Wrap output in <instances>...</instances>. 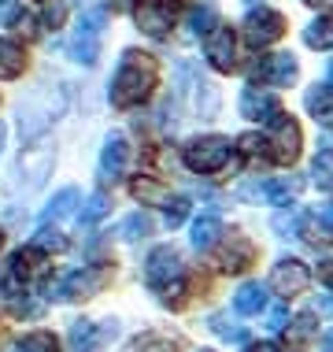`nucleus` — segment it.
<instances>
[{
  "label": "nucleus",
  "instance_id": "f257e3e1",
  "mask_svg": "<svg viewBox=\"0 0 333 352\" xmlns=\"http://www.w3.org/2000/svg\"><path fill=\"white\" fill-rule=\"evenodd\" d=\"M156 78H159V67L148 52H137L130 49L122 56L119 71L111 74V85H108V97L115 108H133V104L148 100L152 89H156Z\"/></svg>",
  "mask_w": 333,
  "mask_h": 352
},
{
  "label": "nucleus",
  "instance_id": "f03ea898",
  "mask_svg": "<svg viewBox=\"0 0 333 352\" xmlns=\"http://www.w3.org/2000/svg\"><path fill=\"white\" fill-rule=\"evenodd\" d=\"M63 108H67L63 89H56V85H45V89L30 93V97L19 104V130L30 138V134H37V130L49 126L52 119H60Z\"/></svg>",
  "mask_w": 333,
  "mask_h": 352
},
{
  "label": "nucleus",
  "instance_id": "7ed1b4c3",
  "mask_svg": "<svg viewBox=\"0 0 333 352\" xmlns=\"http://www.w3.org/2000/svg\"><path fill=\"white\" fill-rule=\"evenodd\" d=\"M104 26H108V8H100V4L85 8L82 19H78V26H74V37H71V60L74 63H85V67L97 63Z\"/></svg>",
  "mask_w": 333,
  "mask_h": 352
},
{
  "label": "nucleus",
  "instance_id": "20e7f679",
  "mask_svg": "<svg viewBox=\"0 0 333 352\" xmlns=\"http://www.w3.org/2000/svg\"><path fill=\"white\" fill-rule=\"evenodd\" d=\"M230 152H233L230 138H196L185 145L182 160H185L189 170H196V175H215V170H222L230 164Z\"/></svg>",
  "mask_w": 333,
  "mask_h": 352
},
{
  "label": "nucleus",
  "instance_id": "39448f33",
  "mask_svg": "<svg viewBox=\"0 0 333 352\" xmlns=\"http://www.w3.org/2000/svg\"><path fill=\"white\" fill-rule=\"evenodd\" d=\"M145 282L152 285V289H159L163 297L170 293V282L182 285V260H178V252L170 249V245L152 249L148 263H145Z\"/></svg>",
  "mask_w": 333,
  "mask_h": 352
},
{
  "label": "nucleus",
  "instance_id": "423d86ee",
  "mask_svg": "<svg viewBox=\"0 0 333 352\" xmlns=\"http://www.w3.org/2000/svg\"><path fill=\"white\" fill-rule=\"evenodd\" d=\"M241 34H244V41H249L252 49H266V45H274L285 34V19L278 12H271V8H260V12L244 15Z\"/></svg>",
  "mask_w": 333,
  "mask_h": 352
},
{
  "label": "nucleus",
  "instance_id": "0eeeda50",
  "mask_svg": "<svg viewBox=\"0 0 333 352\" xmlns=\"http://www.w3.org/2000/svg\"><path fill=\"white\" fill-rule=\"evenodd\" d=\"M178 8H182V0H141L133 19H137V26L148 37H163L170 26H174Z\"/></svg>",
  "mask_w": 333,
  "mask_h": 352
},
{
  "label": "nucleus",
  "instance_id": "6e6552de",
  "mask_svg": "<svg viewBox=\"0 0 333 352\" xmlns=\"http://www.w3.org/2000/svg\"><path fill=\"white\" fill-rule=\"evenodd\" d=\"M271 141V160L274 164H292V160L300 156V126L292 122L289 116H282L274 122V138Z\"/></svg>",
  "mask_w": 333,
  "mask_h": 352
},
{
  "label": "nucleus",
  "instance_id": "1a4fd4ad",
  "mask_svg": "<svg viewBox=\"0 0 333 352\" xmlns=\"http://www.w3.org/2000/svg\"><path fill=\"white\" fill-rule=\"evenodd\" d=\"M297 60L289 52H278V56H263V63L252 67V78L263 82V85H289L297 82Z\"/></svg>",
  "mask_w": 333,
  "mask_h": 352
},
{
  "label": "nucleus",
  "instance_id": "9d476101",
  "mask_svg": "<svg viewBox=\"0 0 333 352\" xmlns=\"http://www.w3.org/2000/svg\"><path fill=\"white\" fill-rule=\"evenodd\" d=\"M126 164H130V141L122 134H108V141L100 148V178L104 182H119Z\"/></svg>",
  "mask_w": 333,
  "mask_h": 352
},
{
  "label": "nucleus",
  "instance_id": "9b49d317",
  "mask_svg": "<svg viewBox=\"0 0 333 352\" xmlns=\"http://www.w3.org/2000/svg\"><path fill=\"white\" fill-rule=\"evenodd\" d=\"M241 116L244 119H255V122H278L285 111H282V104L274 93H263V89H244L241 93Z\"/></svg>",
  "mask_w": 333,
  "mask_h": 352
},
{
  "label": "nucleus",
  "instance_id": "f8f14e48",
  "mask_svg": "<svg viewBox=\"0 0 333 352\" xmlns=\"http://www.w3.org/2000/svg\"><path fill=\"white\" fill-rule=\"evenodd\" d=\"M52 160H56V152L49 145L23 148V156H19V175H26V186H30V189L41 186L45 175H52Z\"/></svg>",
  "mask_w": 333,
  "mask_h": 352
},
{
  "label": "nucleus",
  "instance_id": "ddd939ff",
  "mask_svg": "<svg viewBox=\"0 0 333 352\" xmlns=\"http://www.w3.org/2000/svg\"><path fill=\"white\" fill-rule=\"evenodd\" d=\"M308 282H311V271L303 267L300 260H282V263H274V271H271V285L282 293V297L303 293V289H308Z\"/></svg>",
  "mask_w": 333,
  "mask_h": 352
},
{
  "label": "nucleus",
  "instance_id": "4468645a",
  "mask_svg": "<svg viewBox=\"0 0 333 352\" xmlns=\"http://www.w3.org/2000/svg\"><path fill=\"white\" fill-rule=\"evenodd\" d=\"M104 282H108V271H104V267L74 271V274H67V278L60 282V293H56V297H63V300H71V297H93V293H100Z\"/></svg>",
  "mask_w": 333,
  "mask_h": 352
},
{
  "label": "nucleus",
  "instance_id": "2eb2a0df",
  "mask_svg": "<svg viewBox=\"0 0 333 352\" xmlns=\"http://www.w3.org/2000/svg\"><path fill=\"white\" fill-rule=\"evenodd\" d=\"M233 49H237V41H233L230 26H218V30L204 41V56L211 60L215 71H233Z\"/></svg>",
  "mask_w": 333,
  "mask_h": 352
},
{
  "label": "nucleus",
  "instance_id": "dca6fc26",
  "mask_svg": "<svg viewBox=\"0 0 333 352\" xmlns=\"http://www.w3.org/2000/svg\"><path fill=\"white\" fill-rule=\"evenodd\" d=\"M108 334H115V330H97V322L78 319L71 327V334H67V341H71V352H97L100 341L108 338Z\"/></svg>",
  "mask_w": 333,
  "mask_h": 352
},
{
  "label": "nucleus",
  "instance_id": "f3484780",
  "mask_svg": "<svg viewBox=\"0 0 333 352\" xmlns=\"http://www.w3.org/2000/svg\"><path fill=\"white\" fill-rule=\"evenodd\" d=\"M218 237H222V219H218L215 212L200 215L196 223H193V249H200V252L215 249V245H218Z\"/></svg>",
  "mask_w": 333,
  "mask_h": 352
},
{
  "label": "nucleus",
  "instance_id": "a211bd4d",
  "mask_svg": "<svg viewBox=\"0 0 333 352\" xmlns=\"http://www.w3.org/2000/svg\"><path fill=\"white\" fill-rule=\"evenodd\" d=\"M215 26H218V4L215 0H200V4H193V12H189V30L211 37Z\"/></svg>",
  "mask_w": 333,
  "mask_h": 352
},
{
  "label": "nucleus",
  "instance_id": "6ab92c4d",
  "mask_svg": "<svg viewBox=\"0 0 333 352\" xmlns=\"http://www.w3.org/2000/svg\"><path fill=\"white\" fill-rule=\"evenodd\" d=\"M233 308L241 311V316H255V311H263L266 308V289L260 282H244L241 289H237V297H233Z\"/></svg>",
  "mask_w": 333,
  "mask_h": 352
},
{
  "label": "nucleus",
  "instance_id": "aec40b11",
  "mask_svg": "<svg viewBox=\"0 0 333 352\" xmlns=\"http://www.w3.org/2000/svg\"><path fill=\"white\" fill-rule=\"evenodd\" d=\"M23 67H26V52L15 41L0 37V78H19Z\"/></svg>",
  "mask_w": 333,
  "mask_h": 352
},
{
  "label": "nucleus",
  "instance_id": "412c9836",
  "mask_svg": "<svg viewBox=\"0 0 333 352\" xmlns=\"http://www.w3.org/2000/svg\"><path fill=\"white\" fill-rule=\"evenodd\" d=\"M78 201H82V193H78V189H74V186L60 189V193H56L52 201H49V208H45V212H41L45 226H49L52 219H63V215H71V212H74V204H78Z\"/></svg>",
  "mask_w": 333,
  "mask_h": 352
},
{
  "label": "nucleus",
  "instance_id": "4be33fe9",
  "mask_svg": "<svg viewBox=\"0 0 333 352\" xmlns=\"http://www.w3.org/2000/svg\"><path fill=\"white\" fill-rule=\"evenodd\" d=\"M300 178H274V182H263V201L271 204H289L292 197L300 193Z\"/></svg>",
  "mask_w": 333,
  "mask_h": 352
},
{
  "label": "nucleus",
  "instance_id": "5701e85b",
  "mask_svg": "<svg viewBox=\"0 0 333 352\" xmlns=\"http://www.w3.org/2000/svg\"><path fill=\"white\" fill-rule=\"evenodd\" d=\"M303 41H308L311 49H333V23L330 19H315V23L303 30Z\"/></svg>",
  "mask_w": 333,
  "mask_h": 352
},
{
  "label": "nucleus",
  "instance_id": "b1692460",
  "mask_svg": "<svg viewBox=\"0 0 333 352\" xmlns=\"http://www.w3.org/2000/svg\"><path fill=\"white\" fill-rule=\"evenodd\" d=\"M119 234L126 237V241H141V237H148V234H152V219H148L145 212H133V215L122 219Z\"/></svg>",
  "mask_w": 333,
  "mask_h": 352
},
{
  "label": "nucleus",
  "instance_id": "393cba45",
  "mask_svg": "<svg viewBox=\"0 0 333 352\" xmlns=\"http://www.w3.org/2000/svg\"><path fill=\"white\" fill-rule=\"evenodd\" d=\"M330 85L326 89H311L308 93V108H311V116H315L319 122H333V97H330Z\"/></svg>",
  "mask_w": 333,
  "mask_h": 352
},
{
  "label": "nucleus",
  "instance_id": "a878e982",
  "mask_svg": "<svg viewBox=\"0 0 333 352\" xmlns=\"http://www.w3.org/2000/svg\"><path fill=\"white\" fill-rule=\"evenodd\" d=\"M133 197H137V201H152V204H167L170 197H167V189L156 182V178H137V182H133Z\"/></svg>",
  "mask_w": 333,
  "mask_h": 352
},
{
  "label": "nucleus",
  "instance_id": "bb28decb",
  "mask_svg": "<svg viewBox=\"0 0 333 352\" xmlns=\"http://www.w3.org/2000/svg\"><path fill=\"white\" fill-rule=\"evenodd\" d=\"M15 352H60V341H56L52 334H45V330H37V334H26L23 341H19Z\"/></svg>",
  "mask_w": 333,
  "mask_h": 352
},
{
  "label": "nucleus",
  "instance_id": "cd10ccee",
  "mask_svg": "<svg viewBox=\"0 0 333 352\" xmlns=\"http://www.w3.org/2000/svg\"><path fill=\"white\" fill-rule=\"evenodd\" d=\"M108 197H104V193H93L89 197V201H85V208H82V212H78V223L82 226H93V223H100V219L104 215H108Z\"/></svg>",
  "mask_w": 333,
  "mask_h": 352
},
{
  "label": "nucleus",
  "instance_id": "c85d7f7f",
  "mask_svg": "<svg viewBox=\"0 0 333 352\" xmlns=\"http://www.w3.org/2000/svg\"><path fill=\"white\" fill-rule=\"evenodd\" d=\"M311 175H315V182L322 189H333V148H322L315 156V164H311Z\"/></svg>",
  "mask_w": 333,
  "mask_h": 352
},
{
  "label": "nucleus",
  "instance_id": "c756f323",
  "mask_svg": "<svg viewBox=\"0 0 333 352\" xmlns=\"http://www.w3.org/2000/svg\"><path fill=\"white\" fill-rule=\"evenodd\" d=\"M303 230H308V237H311V241H330V237H333V226L326 223V215H322V212H308V215H303Z\"/></svg>",
  "mask_w": 333,
  "mask_h": 352
},
{
  "label": "nucleus",
  "instance_id": "7c9ffc66",
  "mask_svg": "<svg viewBox=\"0 0 333 352\" xmlns=\"http://www.w3.org/2000/svg\"><path fill=\"white\" fill-rule=\"evenodd\" d=\"M34 245H37V249H45V252H63L67 249V237L56 230V226H41L37 237H34Z\"/></svg>",
  "mask_w": 333,
  "mask_h": 352
},
{
  "label": "nucleus",
  "instance_id": "2f4dec72",
  "mask_svg": "<svg viewBox=\"0 0 333 352\" xmlns=\"http://www.w3.org/2000/svg\"><path fill=\"white\" fill-rule=\"evenodd\" d=\"M315 330H319V322H315L311 311H308V316H297V319H292V327H289V341H292V345H300V341H308Z\"/></svg>",
  "mask_w": 333,
  "mask_h": 352
},
{
  "label": "nucleus",
  "instance_id": "473e14b6",
  "mask_svg": "<svg viewBox=\"0 0 333 352\" xmlns=\"http://www.w3.org/2000/svg\"><path fill=\"white\" fill-rule=\"evenodd\" d=\"M249 260H252V245H249V241H237V249L226 252V263H222V267H226V271H244V267H249Z\"/></svg>",
  "mask_w": 333,
  "mask_h": 352
},
{
  "label": "nucleus",
  "instance_id": "72a5a7b5",
  "mask_svg": "<svg viewBox=\"0 0 333 352\" xmlns=\"http://www.w3.org/2000/svg\"><path fill=\"white\" fill-rule=\"evenodd\" d=\"M300 223H303V215H297V212H278L274 215V230H278L282 237H297Z\"/></svg>",
  "mask_w": 333,
  "mask_h": 352
},
{
  "label": "nucleus",
  "instance_id": "f704fd0d",
  "mask_svg": "<svg viewBox=\"0 0 333 352\" xmlns=\"http://www.w3.org/2000/svg\"><path fill=\"white\" fill-rule=\"evenodd\" d=\"M163 208H167V226L174 230V226H182V219H185V212H189V201H185V197H170Z\"/></svg>",
  "mask_w": 333,
  "mask_h": 352
},
{
  "label": "nucleus",
  "instance_id": "c9c22d12",
  "mask_svg": "<svg viewBox=\"0 0 333 352\" xmlns=\"http://www.w3.org/2000/svg\"><path fill=\"white\" fill-rule=\"evenodd\" d=\"M237 145H241V152H249V156H263V152H271V141H266L263 134H244V138H237Z\"/></svg>",
  "mask_w": 333,
  "mask_h": 352
},
{
  "label": "nucleus",
  "instance_id": "e433bc0d",
  "mask_svg": "<svg viewBox=\"0 0 333 352\" xmlns=\"http://www.w3.org/2000/svg\"><path fill=\"white\" fill-rule=\"evenodd\" d=\"M211 330L218 338H226V341H244V338H249L241 327H226V316H211Z\"/></svg>",
  "mask_w": 333,
  "mask_h": 352
},
{
  "label": "nucleus",
  "instance_id": "4c0bfd02",
  "mask_svg": "<svg viewBox=\"0 0 333 352\" xmlns=\"http://www.w3.org/2000/svg\"><path fill=\"white\" fill-rule=\"evenodd\" d=\"M285 322H289V304H274V308L266 311V327H271V330H285Z\"/></svg>",
  "mask_w": 333,
  "mask_h": 352
},
{
  "label": "nucleus",
  "instance_id": "58836bf2",
  "mask_svg": "<svg viewBox=\"0 0 333 352\" xmlns=\"http://www.w3.org/2000/svg\"><path fill=\"white\" fill-rule=\"evenodd\" d=\"M63 4H60V0H52V4L49 8H45V26H49V30H56V26H60L63 23Z\"/></svg>",
  "mask_w": 333,
  "mask_h": 352
},
{
  "label": "nucleus",
  "instance_id": "ea45409f",
  "mask_svg": "<svg viewBox=\"0 0 333 352\" xmlns=\"http://www.w3.org/2000/svg\"><path fill=\"white\" fill-rule=\"evenodd\" d=\"M15 19H19L15 0H0V26H4V23H15Z\"/></svg>",
  "mask_w": 333,
  "mask_h": 352
},
{
  "label": "nucleus",
  "instance_id": "a19ab883",
  "mask_svg": "<svg viewBox=\"0 0 333 352\" xmlns=\"http://www.w3.org/2000/svg\"><path fill=\"white\" fill-rule=\"evenodd\" d=\"M319 278H322V282H326L330 289H333V260H326V263L319 267Z\"/></svg>",
  "mask_w": 333,
  "mask_h": 352
},
{
  "label": "nucleus",
  "instance_id": "79ce46f5",
  "mask_svg": "<svg viewBox=\"0 0 333 352\" xmlns=\"http://www.w3.org/2000/svg\"><path fill=\"white\" fill-rule=\"evenodd\" d=\"M249 352H282L274 341H260V345H249Z\"/></svg>",
  "mask_w": 333,
  "mask_h": 352
},
{
  "label": "nucleus",
  "instance_id": "37998d69",
  "mask_svg": "<svg viewBox=\"0 0 333 352\" xmlns=\"http://www.w3.org/2000/svg\"><path fill=\"white\" fill-rule=\"evenodd\" d=\"M315 308H319V311H333V297H322V300L315 304Z\"/></svg>",
  "mask_w": 333,
  "mask_h": 352
},
{
  "label": "nucleus",
  "instance_id": "c03bdc74",
  "mask_svg": "<svg viewBox=\"0 0 333 352\" xmlns=\"http://www.w3.org/2000/svg\"><path fill=\"white\" fill-rule=\"evenodd\" d=\"M322 352H333V330H330L326 338H322Z\"/></svg>",
  "mask_w": 333,
  "mask_h": 352
},
{
  "label": "nucleus",
  "instance_id": "a18cd8bd",
  "mask_svg": "<svg viewBox=\"0 0 333 352\" xmlns=\"http://www.w3.org/2000/svg\"><path fill=\"white\" fill-rule=\"evenodd\" d=\"M311 8H333V0H308Z\"/></svg>",
  "mask_w": 333,
  "mask_h": 352
},
{
  "label": "nucleus",
  "instance_id": "49530a36",
  "mask_svg": "<svg viewBox=\"0 0 333 352\" xmlns=\"http://www.w3.org/2000/svg\"><path fill=\"white\" fill-rule=\"evenodd\" d=\"M326 85L333 89V60H330V71H326Z\"/></svg>",
  "mask_w": 333,
  "mask_h": 352
},
{
  "label": "nucleus",
  "instance_id": "de8ad7c7",
  "mask_svg": "<svg viewBox=\"0 0 333 352\" xmlns=\"http://www.w3.org/2000/svg\"><path fill=\"white\" fill-rule=\"evenodd\" d=\"M4 134H8V126L0 122V152H4Z\"/></svg>",
  "mask_w": 333,
  "mask_h": 352
},
{
  "label": "nucleus",
  "instance_id": "09e8293b",
  "mask_svg": "<svg viewBox=\"0 0 333 352\" xmlns=\"http://www.w3.org/2000/svg\"><path fill=\"white\" fill-rule=\"evenodd\" d=\"M0 241H4V234H0Z\"/></svg>",
  "mask_w": 333,
  "mask_h": 352
},
{
  "label": "nucleus",
  "instance_id": "8fccbe9b",
  "mask_svg": "<svg viewBox=\"0 0 333 352\" xmlns=\"http://www.w3.org/2000/svg\"><path fill=\"white\" fill-rule=\"evenodd\" d=\"M249 4H255V0H249Z\"/></svg>",
  "mask_w": 333,
  "mask_h": 352
},
{
  "label": "nucleus",
  "instance_id": "3c124183",
  "mask_svg": "<svg viewBox=\"0 0 333 352\" xmlns=\"http://www.w3.org/2000/svg\"><path fill=\"white\" fill-rule=\"evenodd\" d=\"M200 352H207V349H200Z\"/></svg>",
  "mask_w": 333,
  "mask_h": 352
}]
</instances>
